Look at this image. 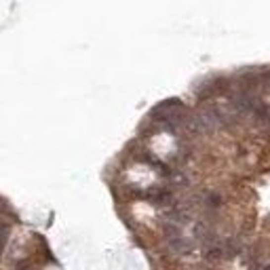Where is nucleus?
Masks as SVG:
<instances>
[{
	"label": "nucleus",
	"instance_id": "obj_1",
	"mask_svg": "<svg viewBox=\"0 0 270 270\" xmlns=\"http://www.w3.org/2000/svg\"><path fill=\"white\" fill-rule=\"evenodd\" d=\"M4 224H2V218H0V249H2V245H4Z\"/></svg>",
	"mask_w": 270,
	"mask_h": 270
}]
</instances>
